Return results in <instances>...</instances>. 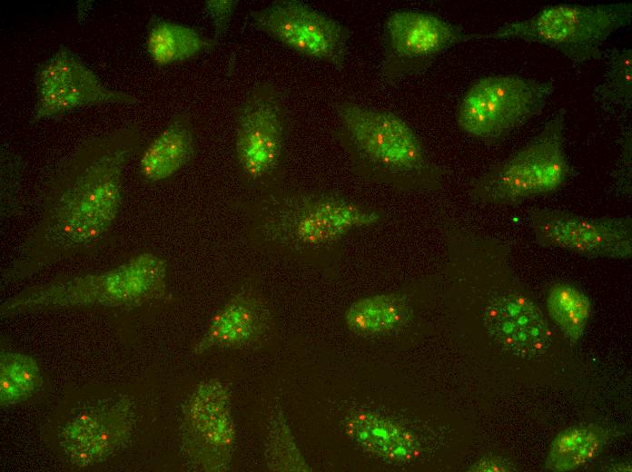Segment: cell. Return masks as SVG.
Masks as SVG:
<instances>
[{
  "label": "cell",
  "instance_id": "25",
  "mask_svg": "<svg viewBox=\"0 0 632 472\" xmlns=\"http://www.w3.org/2000/svg\"><path fill=\"white\" fill-rule=\"evenodd\" d=\"M264 455L266 465L271 470L305 471L308 468L287 424L280 415L275 416L271 422Z\"/></svg>",
  "mask_w": 632,
  "mask_h": 472
},
{
  "label": "cell",
  "instance_id": "15",
  "mask_svg": "<svg viewBox=\"0 0 632 472\" xmlns=\"http://www.w3.org/2000/svg\"><path fill=\"white\" fill-rule=\"evenodd\" d=\"M483 320L489 334L515 355L537 356L549 345L551 331L546 317L531 299L518 291L491 297Z\"/></svg>",
  "mask_w": 632,
  "mask_h": 472
},
{
  "label": "cell",
  "instance_id": "16",
  "mask_svg": "<svg viewBox=\"0 0 632 472\" xmlns=\"http://www.w3.org/2000/svg\"><path fill=\"white\" fill-rule=\"evenodd\" d=\"M270 326V310L264 300L252 290H241L213 314L194 352L249 347L263 338Z\"/></svg>",
  "mask_w": 632,
  "mask_h": 472
},
{
  "label": "cell",
  "instance_id": "27",
  "mask_svg": "<svg viewBox=\"0 0 632 472\" xmlns=\"http://www.w3.org/2000/svg\"><path fill=\"white\" fill-rule=\"evenodd\" d=\"M514 469L511 463L507 459L498 456L488 455L476 461L469 470L477 472H507Z\"/></svg>",
  "mask_w": 632,
  "mask_h": 472
},
{
  "label": "cell",
  "instance_id": "13",
  "mask_svg": "<svg viewBox=\"0 0 632 472\" xmlns=\"http://www.w3.org/2000/svg\"><path fill=\"white\" fill-rule=\"evenodd\" d=\"M33 120L57 117L74 109L103 103H133L136 98L105 86L72 51L60 47L39 68Z\"/></svg>",
  "mask_w": 632,
  "mask_h": 472
},
{
  "label": "cell",
  "instance_id": "1",
  "mask_svg": "<svg viewBox=\"0 0 632 472\" xmlns=\"http://www.w3.org/2000/svg\"><path fill=\"white\" fill-rule=\"evenodd\" d=\"M139 140V128L132 125L84 140L65 157L19 249L20 272L88 251L109 233L122 206L124 170Z\"/></svg>",
  "mask_w": 632,
  "mask_h": 472
},
{
  "label": "cell",
  "instance_id": "23",
  "mask_svg": "<svg viewBox=\"0 0 632 472\" xmlns=\"http://www.w3.org/2000/svg\"><path fill=\"white\" fill-rule=\"evenodd\" d=\"M42 384L40 368L32 357L19 352L1 354V406L27 400L41 388Z\"/></svg>",
  "mask_w": 632,
  "mask_h": 472
},
{
  "label": "cell",
  "instance_id": "14",
  "mask_svg": "<svg viewBox=\"0 0 632 472\" xmlns=\"http://www.w3.org/2000/svg\"><path fill=\"white\" fill-rule=\"evenodd\" d=\"M133 412L126 399H104L79 408L62 427L59 444L70 461L85 467L111 456L129 438Z\"/></svg>",
  "mask_w": 632,
  "mask_h": 472
},
{
  "label": "cell",
  "instance_id": "2",
  "mask_svg": "<svg viewBox=\"0 0 632 472\" xmlns=\"http://www.w3.org/2000/svg\"><path fill=\"white\" fill-rule=\"evenodd\" d=\"M167 275L166 261L146 251L104 272L74 276L26 290L6 301L1 314L74 307L133 308L163 296Z\"/></svg>",
  "mask_w": 632,
  "mask_h": 472
},
{
  "label": "cell",
  "instance_id": "11",
  "mask_svg": "<svg viewBox=\"0 0 632 472\" xmlns=\"http://www.w3.org/2000/svg\"><path fill=\"white\" fill-rule=\"evenodd\" d=\"M537 242L593 258L627 260L632 254V220L628 215L589 218L554 209L528 215Z\"/></svg>",
  "mask_w": 632,
  "mask_h": 472
},
{
  "label": "cell",
  "instance_id": "4",
  "mask_svg": "<svg viewBox=\"0 0 632 472\" xmlns=\"http://www.w3.org/2000/svg\"><path fill=\"white\" fill-rule=\"evenodd\" d=\"M631 18V3L556 4L526 19L503 24L491 32L470 34V39L539 44L576 64H583L600 59L606 41L628 25Z\"/></svg>",
  "mask_w": 632,
  "mask_h": 472
},
{
  "label": "cell",
  "instance_id": "9",
  "mask_svg": "<svg viewBox=\"0 0 632 472\" xmlns=\"http://www.w3.org/2000/svg\"><path fill=\"white\" fill-rule=\"evenodd\" d=\"M254 28L286 47L338 71L344 69L351 30L298 0H277L250 13Z\"/></svg>",
  "mask_w": 632,
  "mask_h": 472
},
{
  "label": "cell",
  "instance_id": "6",
  "mask_svg": "<svg viewBox=\"0 0 632 472\" xmlns=\"http://www.w3.org/2000/svg\"><path fill=\"white\" fill-rule=\"evenodd\" d=\"M554 90L553 81L518 74L479 78L460 100L457 123L460 130L474 138L499 142L538 115Z\"/></svg>",
  "mask_w": 632,
  "mask_h": 472
},
{
  "label": "cell",
  "instance_id": "19",
  "mask_svg": "<svg viewBox=\"0 0 632 472\" xmlns=\"http://www.w3.org/2000/svg\"><path fill=\"white\" fill-rule=\"evenodd\" d=\"M217 41L189 25L155 18L149 25L145 47L154 64L165 66L212 50L217 45Z\"/></svg>",
  "mask_w": 632,
  "mask_h": 472
},
{
  "label": "cell",
  "instance_id": "7",
  "mask_svg": "<svg viewBox=\"0 0 632 472\" xmlns=\"http://www.w3.org/2000/svg\"><path fill=\"white\" fill-rule=\"evenodd\" d=\"M376 211L351 200L325 193L290 196L267 210L263 235L274 241L303 247L334 243L351 231L380 221Z\"/></svg>",
  "mask_w": 632,
  "mask_h": 472
},
{
  "label": "cell",
  "instance_id": "10",
  "mask_svg": "<svg viewBox=\"0 0 632 472\" xmlns=\"http://www.w3.org/2000/svg\"><path fill=\"white\" fill-rule=\"evenodd\" d=\"M182 432L195 467L211 472L230 468L236 428L231 394L222 381L211 379L195 387L185 404Z\"/></svg>",
  "mask_w": 632,
  "mask_h": 472
},
{
  "label": "cell",
  "instance_id": "17",
  "mask_svg": "<svg viewBox=\"0 0 632 472\" xmlns=\"http://www.w3.org/2000/svg\"><path fill=\"white\" fill-rule=\"evenodd\" d=\"M346 434L365 452L393 464H408L419 455L415 436L380 414L362 411L345 424Z\"/></svg>",
  "mask_w": 632,
  "mask_h": 472
},
{
  "label": "cell",
  "instance_id": "22",
  "mask_svg": "<svg viewBox=\"0 0 632 472\" xmlns=\"http://www.w3.org/2000/svg\"><path fill=\"white\" fill-rule=\"evenodd\" d=\"M546 303L548 315L556 326L572 342L578 341L591 315L589 298L570 284L557 283L549 289Z\"/></svg>",
  "mask_w": 632,
  "mask_h": 472
},
{
  "label": "cell",
  "instance_id": "12",
  "mask_svg": "<svg viewBox=\"0 0 632 472\" xmlns=\"http://www.w3.org/2000/svg\"><path fill=\"white\" fill-rule=\"evenodd\" d=\"M285 127L279 91L268 83L254 87L236 113L235 156L246 177L258 180L275 170L282 153Z\"/></svg>",
  "mask_w": 632,
  "mask_h": 472
},
{
  "label": "cell",
  "instance_id": "3",
  "mask_svg": "<svg viewBox=\"0 0 632 472\" xmlns=\"http://www.w3.org/2000/svg\"><path fill=\"white\" fill-rule=\"evenodd\" d=\"M341 138L367 167L387 179L435 188L440 172L416 133L392 111L342 100L336 103Z\"/></svg>",
  "mask_w": 632,
  "mask_h": 472
},
{
  "label": "cell",
  "instance_id": "24",
  "mask_svg": "<svg viewBox=\"0 0 632 472\" xmlns=\"http://www.w3.org/2000/svg\"><path fill=\"white\" fill-rule=\"evenodd\" d=\"M632 50L623 47L612 50L603 80L595 89V95L607 104L629 111L632 107Z\"/></svg>",
  "mask_w": 632,
  "mask_h": 472
},
{
  "label": "cell",
  "instance_id": "20",
  "mask_svg": "<svg viewBox=\"0 0 632 472\" xmlns=\"http://www.w3.org/2000/svg\"><path fill=\"white\" fill-rule=\"evenodd\" d=\"M344 319L348 329L357 335H385L398 331L408 324L410 308L400 295L375 294L351 303Z\"/></svg>",
  "mask_w": 632,
  "mask_h": 472
},
{
  "label": "cell",
  "instance_id": "8",
  "mask_svg": "<svg viewBox=\"0 0 632 472\" xmlns=\"http://www.w3.org/2000/svg\"><path fill=\"white\" fill-rule=\"evenodd\" d=\"M470 40V34L437 15L400 9L388 15L382 34L380 75L395 85L427 70L441 54Z\"/></svg>",
  "mask_w": 632,
  "mask_h": 472
},
{
  "label": "cell",
  "instance_id": "21",
  "mask_svg": "<svg viewBox=\"0 0 632 472\" xmlns=\"http://www.w3.org/2000/svg\"><path fill=\"white\" fill-rule=\"evenodd\" d=\"M607 438V431L596 425L567 428L551 443L545 467L557 472L580 468L598 456Z\"/></svg>",
  "mask_w": 632,
  "mask_h": 472
},
{
  "label": "cell",
  "instance_id": "18",
  "mask_svg": "<svg viewBox=\"0 0 632 472\" xmlns=\"http://www.w3.org/2000/svg\"><path fill=\"white\" fill-rule=\"evenodd\" d=\"M195 138L187 113L176 114L146 146L140 161L141 175L151 182L173 176L194 156Z\"/></svg>",
  "mask_w": 632,
  "mask_h": 472
},
{
  "label": "cell",
  "instance_id": "26",
  "mask_svg": "<svg viewBox=\"0 0 632 472\" xmlns=\"http://www.w3.org/2000/svg\"><path fill=\"white\" fill-rule=\"evenodd\" d=\"M238 4V0L204 1L203 8L212 22L217 40L221 38L229 28V25Z\"/></svg>",
  "mask_w": 632,
  "mask_h": 472
},
{
  "label": "cell",
  "instance_id": "5",
  "mask_svg": "<svg viewBox=\"0 0 632 472\" xmlns=\"http://www.w3.org/2000/svg\"><path fill=\"white\" fill-rule=\"evenodd\" d=\"M565 126L561 110L524 146L476 178L471 196L484 204L508 206L558 191L571 173Z\"/></svg>",
  "mask_w": 632,
  "mask_h": 472
}]
</instances>
